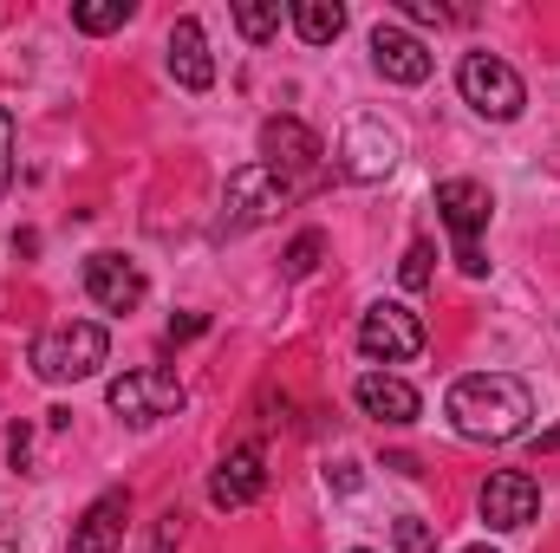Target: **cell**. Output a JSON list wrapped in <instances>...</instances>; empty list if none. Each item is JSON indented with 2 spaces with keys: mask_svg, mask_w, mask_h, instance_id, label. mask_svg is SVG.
Returning a JSON list of instances; mask_svg holds the SVG:
<instances>
[{
  "mask_svg": "<svg viewBox=\"0 0 560 553\" xmlns=\"http://www.w3.org/2000/svg\"><path fill=\"white\" fill-rule=\"evenodd\" d=\"M443 411L456 423V436H469V443H515V436H528L535 398L515 372H469L450 385Z\"/></svg>",
  "mask_w": 560,
  "mask_h": 553,
  "instance_id": "1",
  "label": "cell"
},
{
  "mask_svg": "<svg viewBox=\"0 0 560 553\" xmlns=\"http://www.w3.org/2000/svg\"><path fill=\"white\" fill-rule=\"evenodd\" d=\"M105 358H112V332H105L98 319L46 326V332L26 345V365H33L39 385H79V378H92Z\"/></svg>",
  "mask_w": 560,
  "mask_h": 553,
  "instance_id": "2",
  "label": "cell"
},
{
  "mask_svg": "<svg viewBox=\"0 0 560 553\" xmlns=\"http://www.w3.org/2000/svg\"><path fill=\"white\" fill-rule=\"evenodd\" d=\"M436 215H443V228H450L456 268H463L469 280H482V274H489V255H482V228H489V215H495L489 189H482L476 176H450V183H436Z\"/></svg>",
  "mask_w": 560,
  "mask_h": 553,
  "instance_id": "3",
  "label": "cell"
},
{
  "mask_svg": "<svg viewBox=\"0 0 560 553\" xmlns=\"http://www.w3.org/2000/svg\"><path fill=\"white\" fill-rule=\"evenodd\" d=\"M456 92H463V105L482 111L489 125H509V118H522V105H528L522 72H515L509 59H495V52H469V59L456 66Z\"/></svg>",
  "mask_w": 560,
  "mask_h": 553,
  "instance_id": "4",
  "label": "cell"
},
{
  "mask_svg": "<svg viewBox=\"0 0 560 553\" xmlns=\"http://www.w3.org/2000/svg\"><path fill=\"white\" fill-rule=\"evenodd\" d=\"M287 196H293L287 176H275L268 163H242V169L229 176V189H222V222H215V235H248V228L275 222L280 209H287Z\"/></svg>",
  "mask_w": 560,
  "mask_h": 553,
  "instance_id": "5",
  "label": "cell"
},
{
  "mask_svg": "<svg viewBox=\"0 0 560 553\" xmlns=\"http://www.w3.org/2000/svg\"><path fill=\"white\" fill-rule=\"evenodd\" d=\"M423 345H430L423 319L411 306H398V299H378V306L359 319V352H365L372 365H405V358H418Z\"/></svg>",
  "mask_w": 560,
  "mask_h": 553,
  "instance_id": "6",
  "label": "cell"
},
{
  "mask_svg": "<svg viewBox=\"0 0 560 553\" xmlns=\"http://www.w3.org/2000/svg\"><path fill=\"white\" fill-rule=\"evenodd\" d=\"M105 404L125 416V423H156V416L183 411V385H176L170 372L143 365V372H125V378H112V385H105Z\"/></svg>",
  "mask_w": 560,
  "mask_h": 553,
  "instance_id": "7",
  "label": "cell"
},
{
  "mask_svg": "<svg viewBox=\"0 0 560 553\" xmlns=\"http://www.w3.org/2000/svg\"><path fill=\"white\" fill-rule=\"evenodd\" d=\"M339 169H346L352 183L392 176V169H398V131H392L385 118H352L346 138H339Z\"/></svg>",
  "mask_w": 560,
  "mask_h": 553,
  "instance_id": "8",
  "label": "cell"
},
{
  "mask_svg": "<svg viewBox=\"0 0 560 553\" xmlns=\"http://www.w3.org/2000/svg\"><path fill=\"white\" fill-rule=\"evenodd\" d=\"M541 515V489H535V475H522V469H495L489 482H482V521L495 528V534H515V528H528Z\"/></svg>",
  "mask_w": 560,
  "mask_h": 553,
  "instance_id": "9",
  "label": "cell"
},
{
  "mask_svg": "<svg viewBox=\"0 0 560 553\" xmlns=\"http://www.w3.org/2000/svg\"><path fill=\"white\" fill-rule=\"evenodd\" d=\"M261 489H268V462H261V449H255V443L229 449V456L215 462V475H209V502H215L222 515L255 508V502H261Z\"/></svg>",
  "mask_w": 560,
  "mask_h": 553,
  "instance_id": "10",
  "label": "cell"
},
{
  "mask_svg": "<svg viewBox=\"0 0 560 553\" xmlns=\"http://www.w3.org/2000/svg\"><path fill=\"white\" fill-rule=\"evenodd\" d=\"M319 156H326V143H319V131H306L300 118H268V125H261V163H268L275 176L293 183V176H306Z\"/></svg>",
  "mask_w": 560,
  "mask_h": 553,
  "instance_id": "11",
  "label": "cell"
},
{
  "mask_svg": "<svg viewBox=\"0 0 560 553\" xmlns=\"http://www.w3.org/2000/svg\"><path fill=\"white\" fill-rule=\"evenodd\" d=\"M372 66H378V79H392V85H423L430 79V46H423L418 33H405V26H372Z\"/></svg>",
  "mask_w": 560,
  "mask_h": 553,
  "instance_id": "12",
  "label": "cell"
},
{
  "mask_svg": "<svg viewBox=\"0 0 560 553\" xmlns=\"http://www.w3.org/2000/svg\"><path fill=\"white\" fill-rule=\"evenodd\" d=\"M85 293H92V306H105V313H131L143 299V268L138 261H125V255H85Z\"/></svg>",
  "mask_w": 560,
  "mask_h": 553,
  "instance_id": "13",
  "label": "cell"
},
{
  "mask_svg": "<svg viewBox=\"0 0 560 553\" xmlns=\"http://www.w3.org/2000/svg\"><path fill=\"white\" fill-rule=\"evenodd\" d=\"M125 521H131V489H105V495L79 515V528H72L66 553H118Z\"/></svg>",
  "mask_w": 560,
  "mask_h": 553,
  "instance_id": "14",
  "label": "cell"
},
{
  "mask_svg": "<svg viewBox=\"0 0 560 553\" xmlns=\"http://www.w3.org/2000/svg\"><path fill=\"white\" fill-rule=\"evenodd\" d=\"M352 404L365 416H378V423H418V411H423V398L405 378H392V372H365L352 385Z\"/></svg>",
  "mask_w": 560,
  "mask_h": 553,
  "instance_id": "15",
  "label": "cell"
},
{
  "mask_svg": "<svg viewBox=\"0 0 560 553\" xmlns=\"http://www.w3.org/2000/svg\"><path fill=\"white\" fill-rule=\"evenodd\" d=\"M170 79H176L183 92H209V85H215V59H209L202 20H176V26H170Z\"/></svg>",
  "mask_w": 560,
  "mask_h": 553,
  "instance_id": "16",
  "label": "cell"
},
{
  "mask_svg": "<svg viewBox=\"0 0 560 553\" xmlns=\"http://www.w3.org/2000/svg\"><path fill=\"white\" fill-rule=\"evenodd\" d=\"M287 20H293V33H300L306 46H332V39L346 33V7H339V0H293Z\"/></svg>",
  "mask_w": 560,
  "mask_h": 553,
  "instance_id": "17",
  "label": "cell"
},
{
  "mask_svg": "<svg viewBox=\"0 0 560 553\" xmlns=\"http://www.w3.org/2000/svg\"><path fill=\"white\" fill-rule=\"evenodd\" d=\"M280 20H287V7L280 0H235V26H242V39H275L280 33Z\"/></svg>",
  "mask_w": 560,
  "mask_h": 553,
  "instance_id": "18",
  "label": "cell"
},
{
  "mask_svg": "<svg viewBox=\"0 0 560 553\" xmlns=\"http://www.w3.org/2000/svg\"><path fill=\"white\" fill-rule=\"evenodd\" d=\"M131 13H138L131 0H79V7H72V26H79V33H118Z\"/></svg>",
  "mask_w": 560,
  "mask_h": 553,
  "instance_id": "19",
  "label": "cell"
},
{
  "mask_svg": "<svg viewBox=\"0 0 560 553\" xmlns=\"http://www.w3.org/2000/svg\"><path fill=\"white\" fill-rule=\"evenodd\" d=\"M319 255H326V235H319V228H306V235H293V242H287L280 274H287V280H306L313 268H319Z\"/></svg>",
  "mask_w": 560,
  "mask_h": 553,
  "instance_id": "20",
  "label": "cell"
},
{
  "mask_svg": "<svg viewBox=\"0 0 560 553\" xmlns=\"http://www.w3.org/2000/svg\"><path fill=\"white\" fill-rule=\"evenodd\" d=\"M392 541H398V553H436V528L418 521V515H405V521L392 528Z\"/></svg>",
  "mask_w": 560,
  "mask_h": 553,
  "instance_id": "21",
  "label": "cell"
},
{
  "mask_svg": "<svg viewBox=\"0 0 560 553\" xmlns=\"http://www.w3.org/2000/svg\"><path fill=\"white\" fill-rule=\"evenodd\" d=\"M430 261H436V248H430V242H411V248H405V268H398V280H405L411 293H423V286H430Z\"/></svg>",
  "mask_w": 560,
  "mask_h": 553,
  "instance_id": "22",
  "label": "cell"
},
{
  "mask_svg": "<svg viewBox=\"0 0 560 553\" xmlns=\"http://www.w3.org/2000/svg\"><path fill=\"white\" fill-rule=\"evenodd\" d=\"M7 183H13V111L0 105V196H7Z\"/></svg>",
  "mask_w": 560,
  "mask_h": 553,
  "instance_id": "23",
  "label": "cell"
},
{
  "mask_svg": "<svg viewBox=\"0 0 560 553\" xmlns=\"http://www.w3.org/2000/svg\"><path fill=\"white\" fill-rule=\"evenodd\" d=\"M176 548H183V515L170 508V515L156 521V541H150V553H176Z\"/></svg>",
  "mask_w": 560,
  "mask_h": 553,
  "instance_id": "24",
  "label": "cell"
},
{
  "mask_svg": "<svg viewBox=\"0 0 560 553\" xmlns=\"http://www.w3.org/2000/svg\"><path fill=\"white\" fill-rule=\"evenodd\" d=\"M209 332V313H183V319H170V345H183V339H202Z\"/></svg>",
  "mask_w": 560,
  "mask_h": 553,
  "instance_id": "25",
  "label": "cell"
},
{
  "mask_svg": "<svg viewBox=\"0 0 560 553\" xmlns=\"http://www.w3.org/2000/svg\"><path fill=\"white\" fill-rule=\"evenodd\" d=\"M405 13L423 20V26H443V20H450V7H436V0H405Z\"/></svg>",
  "mask_w": 560,
  "mask_h": 553,
  "instance_id": "26",
  "label": "cell"
},
{
  "mask_svg": "<svg viewBox=\"0 0 560 553\" xmlns=\"http://www.w3.org/2000/svg\"><path fill=\"white\" fill-rule=\"evenodd\" d=\"M326 482H332V489H359V469H352V462H339V469H326Z\"/></svg>",
  "mask_w": 560,
  "mask_h": 553,
  "instance_id": "27",
  "label": "cell"
},
{
  "mask_svg": "<svg viewBox=\"0 0 560 553\" xmlns=\"http://www.w3.org/2000/svg\"><path fill=\"white\" fill-rule=\"evenodd\" d=\"M541 449H548V456H560V423H555V430H541V436H535V456H541Z\"/></svg>",
  "mask_w": 560,
  "mask_h": 553,
  "instance_id": "28",
  "label": "cell"
},
{
  "mask_svg": "<svg viewBox=\"0 0 560 553\" xmlns=\"http://www.w3.org/2000/svg\"><path fill=\"white\" fill-rule=\"evenodd\" d=\"M463 553H495V548H463Z\"/></svg>",
  "mask_w": 560,
  "mask_h": 553,
  "instance_id": "29",
  "label": "cell"
},
{
  "mask_svg": "<svg viewBox=\"0 0 560 553\" xmlns=\"http://www.w3.org/2000/svg\"><path fill=\"white\" fill-rule=\"evenodd\" d=\"M0 553H13V548H7V541H0Z\"/></svg>",
  "mask_w": 560,
  "mask_h": 553,
  "instance_id": "30",
  "label": "cell"
},
{
  "mask_svg": "<svg viewBox=\"0 0 560 553\" xmlns=\"http://www.w3.org/2000/svg\"><path fill=\"white\" fill-rule=\"evenodd\" d=\"M359 553H365V548H359Z\"/></svg>",
  "mask_w": 560,
  "mask_h": 553,
  "instance_id": "31",
  "label": "cell"
}]
</instances>
